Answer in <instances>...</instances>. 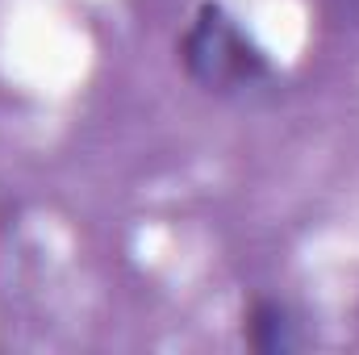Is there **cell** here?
Returning <instances> with one entry per match:
<instances>
[{
    "instance_id": "6da1fadb",
    "label": "cell",
    "mask_w": 359,
    "mask_h": 355,
    "mask_svg": "<svg viewBox=\"0 0 359 355\" xmlns=\"http://www.w3.org/2000/svg\"><path fill=\"white\" fill-rule=\"evenodd\" d=\"M176 59L188 84L209 96H238L271 80L268 51L222 0H201L192 8L176 42Z\"/></svg>"
},
{
    "instance_id": "7a4b0ae2",
    "label": "cell",
    "mask_w": 359,
    "mask_h": 355,
    "mask_svg": "<svg viewBox=\"0 0 359 355\" xmlns=\"http://www.w3.org/2000/svg\"><path fill=\"white\" fill-rule=\"evenodd\" d=\"M243 343L255 355H288L301 347V326L280 297L255 293L243 305Z\"/></svg>"
}]
</instances>
